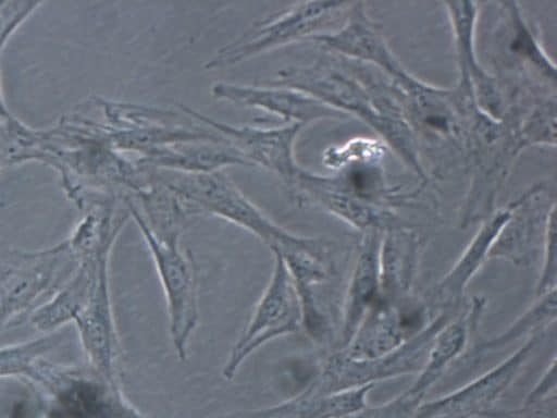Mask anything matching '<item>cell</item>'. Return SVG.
Returning <instances> with one entry per match:
<instances>
[{"label":"cell","instance_id":"7a4b0ae2","mask_svg":"<svg viewBox=\"0 0 557 418\" xmlns=\"http://www.w3.org/2000/svg\"><path fill=\"white\" fill-rule=\"evenodd\" d=\"M274 253V267L269 283L259 298L243 334L233 346L222 370L231 380L243 362L271 340L296 332L302 322V310L293 278L282 258Z\"/></svg>","mask_w":557,"mask_h":418},{"label":"cell","instance_id":"9c48e42d","mask_svg":"<svg viewBox=\"0 0 557 418\" xmlns=\"http://www.w3.org/2000/svg\"><path fill=\"white\" fill-rule=\"evenodd\" d=\"M509 20V47L521 61L532 67L555 88L556 67L545 52L537 34L525 19L517 2H500Z\"/></svg>","mask_w":557,"mask_h":418},{"label":"cell","instance_id":"52a82bcc","mask_svg":"<svg viewBox=\"0 0 557 418\" xmlns=\"http://www.w3.org/2000/svg\"><path fill=\"white\" fill-rule=\"evenodd\" d=\"M213 93L216 97L260 107L276 114L295 119L301 124L321 119L345 116L338 110L302 91L245 88L216 84L213 87Z\"/></svg>","mask_w":557,"mask_h":418},{"label":"cell","instance_id":"8fae6325","mask_svg":"<svg viewBox=\"0 0 557 418\" xmlns=\"http://www.w3.org/2000/svg\"><path fill=\"white\" fill-rule=\"evenodd\" d=\"M388 147L381 138L357 137L346 144L331 148L325 159L327 167L343 168L361 162H382Z\"/></svg>","mask_w":557,"mask_h":418},{"label":"cell","instance_id":"8992f818","mask_svg":"<svg viewBox=\"0 0 557 418\" xmlns=\"http://www.w3.org/2000/svg\"><path fill=\"white\" fill-rule=\"evenodd\" d=\"M349 3L337 1H312L299 4L282 16L258 25L245 35L232 48L211 62L212 65L235 62L269 46L284 42L286 39L311 33L327 19L345 11Z\"/></svg>","mask_w":557,"mask_h":418},{"label":"cell","instance_id":"30bf717a","mask_svg":"<svg viewBox=\"0 0 557 418\" xmlns=\"http://www.w3.org/2000/svg\"><path fill=\"white\" fill-rule=\"evenodd\" d=\"M522 148L530 146H555L556 144V99L542 98L518 126Z\"/></svg>","mask_w":557,"mask_h":418},{"label":"cell","instance_id":"5b68a950","mask_svg":"<svg viewBox=\"0 0 557 418\" xmlns=\"http://www.w3.org/2000/svg\"><path fill=\"white\" fill-rule=\"evenodd\" d=\"M445 7L457 54L459 82L456 89L472 100L485 114L504 120L505 106L500 89L478 60L475 29L479 17L478 3L473 1H445Z\"/></svg>","mask_w":557,"mask_h":418},{"label":"cell","instance_id":"3957f363","mask_svg":"<svg viewBox=\"0 0 557 418\" xmlns=\"http://www.w3.org/2000/svg\"><path fill=\"white\" fill-rule=\"evenodd\" d=\"M170 187L206 210L251 231L272 249L299 247L309 241L274 224L220 173L182 177Z\"/></svg>","mask_w":557,"mask_h":418},{"label":"cell","instance_id":"ba28073f","mask_svg":"<svg viewBox=\"0 0 557 418\" xmlns=\"http://www.w3.org/2000/svg\"><path fill=\"white\" fill-rule=\"evenodd\" d=\"M185 110L195 118L237 138L253 158L277 171L286 181H293L297 175L298 171L293 161L292 148L296 134L305 124L295 123L293 126L280 130L234 127L208 120L189 109Z\"/></svg>","mask_w":557,"mask_h":418},{"label":"cell","instance_id":"277c9868","mask_svg":"<svg viewBox=\"0 0 557 418\" xmlns=\"http://www.w3.org/2000/svg\"><path fill=\"white\" fill-rule=\"evenodd\" d=\"M313 38L349 61L382 71L398 89L408 87L417 78L393 53L381 27L369 15L363 2L349 3L345 21L338 29Z\"/></svg>","mask_w":557,"mask_h":418},{"label":"cell","instance_id":"6da1fadb","mask_svg":"<svg viewBox=\"0 0 557 418\" xmlns=\"http://www.w3.org/2000/svg\"><path fill=\"white\" fill-rule=\"evenodd\" d=\"M134 217L152 255L164 292L175 353L181 360H185L189 339L199 320L195 262L177 247L176 232H156L140 213L134 211Z\"/></svg>","mask_w":557,"mask_h":418}]
</instances>
